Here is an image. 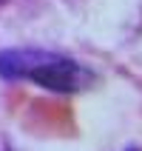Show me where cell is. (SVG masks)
I'll return each mask as SVG.
<instances>
[{
  "mask_svg": "<svg viewBox=\"0 0 142 151\" xmlns=\"http://www.w3.org/2000/svg\"><path fill=\"white\" fill-rule=\"evenodd\" d=\"M0 77L31 80L57 94H77L94 83V74L77 60L46 49H6L0 51Z\"/></svg>",
  "mask_w": 142,
  "mask_h": 151,
  "instance_id": "obj_1",
  "label": "cell"
},
{
  "mask_svg": "<svg viewBox=\"0 0 142 151\" xmlns=\"http://www.w3.org/2000/svg\"><path fill=\"white\" fill-rule=\"evenodd\" d=\"M128 151H139V148H128Z\"/></svg>",
  "mask_w": 142,
  "mask_h": 151,
  "instance_id": "obj_2",
  "label": "cell"
}]
</instances>
